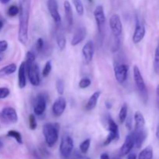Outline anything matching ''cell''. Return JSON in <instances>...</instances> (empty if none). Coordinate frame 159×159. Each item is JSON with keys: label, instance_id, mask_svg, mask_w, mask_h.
Returning a JSON list of instances; mask_svg holds the SVG:
<instances>
[{"label": "cell", "instance_id": "1", "mask_svg": "<svg viewBox=\"0 0 159 159\" xmlns=\"http://www.w3.org/2000/svg\"><path fill=\"white\" fill-rule=\"evenodd\" d=\"M19 41L26 45L28 41L30 0H19Z\"/></svg>", "mask_w": 159, "mask_h": 159}, {"label": "cell", "instance_id": "2", "mask_svg": "<svg viewBox=\"0 0 159 159\" xmlns=\"http://www.w3.org/2000/svg\"><path fill=\"white\" fill-rule=\"evenodd\" d=\"M36 56L32 51H28L26 55L25 68L30 82L34 86H38L40 83V68L36 62Z\"/></svg>", "mask_w": 159, "mask_h": 159}, {"label": "cell", "instance_id": "3", "mask_svg": "<svg viewBox=\"0 0 159 159\" xmlns=\"http://www.w3.org/2000/svg\"><path fill=\"white\" fill-rule=\"evenodd\" d=\"M43 134L45 141L49 147L57 143L59 137V124L57 123H47L43 126Z\"/></svg>", "mask_w": 159, "mask_h": 159}, {"label": "cell", "instance_id": "4", "mask_svg": "<svg viewBox=\"0 0 159 159\" xmlns=\"http://www.w3.org/2000/svg\"><path fill=\"white\" fill-rule=\"evenodd\" d=\"M133 75L134 79L135 85H136L137 89L141 95V98L143 99L144 102H147L148 98V89L146 84L144 82L143 76L141 75V70L138 68V65H134L133 68Z\"/></svg>", "mask_w": 159, "mask_h": 159}, {"label": "cell", "instance_id": "5", "mask_svg": "<svg viewBox=\"0 0 159 159\" xmlns=\"http://www.w3.org/2000/svg\"><path fill=\"white\" fill-rule=\"evenodd\" d=\"M74 148V141L72 138L68 134H65L61 138L60 144V153L65 158H68L72 154Z\"/></svg>", "mask_w": 159, "mask_h": 159}, {"label": "cell", "instance_id": "6", "mask_svg": "<svg viewBox=\"0 0 159 159\" xmlns=\"http://www.w3.org/2000/svg\"><path fill=\"white\" fill-rule=\"evenodd\" d=\"M107 124H108L109 134L103 143V145L105 146L109 145L113 141H117L120 138V132L118 125L110 116H109L108 119H107Z\"/></svg>", "mask_w": 159, "mask_h": 159}, {"label": "cell", "instance_id": "7", "mask_svg": "<svg viewBox=\"0 0 159 159\" xmlns=\"http://www.w3.org/2000/svg\"><path fill=\"white\" fill-rule=\"evenodd\" d=\"M93 14H94L95 20H96L98 32H99V35L102 37L104 34V30H105L106 25V16L102 6H96Z\"/></svg>", "mask_w": 159, "mask_h": 159}, {"label": "cell", "instance_id": "8", "mask_svg": "<svg viewBox=\"0 0 159 159\" xmlns=\"http://www.w3.org/2000/svg\"><path fill=\"white\" fill-rule=\"evenodd\" d=\"M128 69V66L126 64L119 63V62L114 64L113 71H114L115 79L117 81L118 83L123 85L127 81Z\"/></svg>", "mask_w": 159, "mask_h": 159}, {"label": "cell", "instance_id": "9", "mask_svg": "<svg viewBox=\"0 0 159 159\" xmlns=\"http://www.w3.org/2000/svg\"><path fill=\"white\" fill-rule=\"evenodd\" d=\"M0 118L6 124H16L18 121V115L14 108L10 107H5L0 113Z\"/></svg>", "mask_w": 159, "mask_h": 159}, {"label": "cell", "instance_id": "10", "mask_svg": "<svg viewBox=\"0 0 159 159\" xmlns=\"http://www.w3.org/2000/svg\"><path fill=\"white\" fill-rule=\"evenodd\" d=\"M47 96L45 93H39L36 96L35 102L34 104V114L37 116H41L46 110Z\"/></svg>", "mask_w": 159, "mask_h": 159}, {"label": "cell", "instance_id": "11", "mask_svg": "<svg viewBox=\"0 0 159 159\" xmlns=\"http://www.w3.org/2000/svg\"><path fill=\"white\" fill-rule=\"evenodd\" d=\"M110 27L115 37H120L123 32V25L120 17L117 14H113L110 19Z\"/></svg>", "mask_w": 159, "mask_h": 159}, {"label": "cell", "instance_id": "12", "mask_svg": "<svg viewBox=\"0 0 159 159\" xmlns=\"http://www.w3.org/2000/svg\"><path fill=\"white\" fill-rule=\"evenodd\" d=\"M47 6H48L50 15L52 17L54 23H56V25H60L61 23V18L59 13L58 4H57V0H48Z\"/></svg>", "mask_w": 159, "mask_h": 159}, {"label": "cell", "instance_id": "13", "mask_svg": "<svg viewBox=\"0 0 159 159\" xmlns=\"http://www.w3.org/2000/svg\"><path fill=\"white\" fill-rule=\"evenodd\" d=\"M82 57H83V61L85 65H89L91 63L93 59V55L95 52V46L94 43L92 40H89L85 43V44L82 48Z\"/></svg>", "mask_w": 159, "mask_h": 159}, {"label": "cell", "instance_id": "14", "mask_svg": "<svg viewBox=\"0 0 159 159\" xmlns=\"http://www.w3.org/2000/svg\"><path fill=\"white\" fill-rule=\"evenodd\" d=\"M146 34V30L144 24L139 20L137 17L136 19V26H135L134 32L132 40L134 43H138L144 39Z\"/></svg>", "mask_w": 159, "mask_h": 159}, {"label": "cell", "instance_id": "15", "mask_svg": "<svg viewBox=\"0 0 159 159\" xmlns=\"http://www.w3.org/2000/svg\"><path fill=\"white\" fill-rule=\"evenodd\" d=\"M134 147V134L132 131L126 137L124 144L121 146L120 149V156L127 155L131 152Z\"/></svg>", "mask_w": 159, "mask_h": 159}, {"label": "cell", "instance_id": "16", "mask_svg": "<svg viewBox=\"0 0 159 159\" xmlns=\"http://www.w3.org/2000/svg\"><path fill=\"white\" fill-rule=\"evenodd\" d=\"M66 106L67 103L65 98L62 97V96L58 97L54 101V104L52 106L53 114L57 116V117L61 116L65 112V109H66Z\"/></svg>", "mask_w": 159, "mask_h": 159}, {"label": "cell", "instance_id": "17", "mask_svg": "<svg viewBox=\"0 0 159 159\" xmlns=\"http://www.w3.org/2000/svg\"><path fill=\"white\" fill-rule=\"evenodd\" d=\"M86 28L85 26H80L76 30L75 32L74 35H73L72 39H71V44L72 46H77L78 44L83 41L85 40V37H86Z\"/></svg>", "mask_w": 159, "mask_h": 159}, {"label": "cell", "instance_id": "18", "mask_svg": "<svg viewBox=\"0 0 159 159\" xmlns=\"http://www.w3.org/2000/svg\"><path fill=\"white\" fill-rule=\"evenodd\" d=\"M133 134L134 138V147L137 148H141L147 138V133H146L145 130L144 128L134 130L133 131Z\"/></svg>", "mask_w": 159, "mask_h": 159}, {"label": "cell", "instance_id": "19", "mask_svg": "<svg viewBox=\"0 0 159 159\" xmlns=\"http://www.w3.org/2000/svg\"><path fill=\"white\" fill-rule=\"evenodd\" d=\"M18 85L20 89H24L26 85V72L25 63L22 62L18 70Z\"/></svg>", "mask_w": 159, "mask_h": 159}, {"label": "cell", "instance_id": "20", "mask_svg": "<svg viewBox=\"0 0 159 159\" xmlns=\"http://www.w3.org/2000/svg\"><path fill=\"white\" fill-rule=\"evenodd\" d=\"M64 9H65V20L68 23V27H71L73 24V12L71 9V6L68 1H65L64 2Z\"/></svg>", "mask_w": 159, "mask_h": 159}, {"label": "cell", "instance_id": "21", "mask_svg": "<svg viewBox=\"0 0 159 159\" xmlns=\"http://www.w3.org/2000/svg\"><path fill=\"white\" fill-rule=\"evenodd\" d=\"M100 91H96L90 96L88 102H87L86 105H85V109H86V110L90 111V110H93L96 108V105H97L98 100H99V97H100Z\"/></svg>", "mask_w": 159, "mask_h": 159}, {"label": "cell", "instance_id": "22", "mask_svg": "<svg viewBox=\"0 0 159 159\" xmlns=\"http://www.w3.org/2000/svg\"><path fill=\"white\" fill-rule=\"evenodd\" d=\"M58 26V30H57V46H58L59 49L60 50H64L66 47V39H65V34H64L63 31L61 29V24L57 25Z\"/></svg>", "mask_w": 159, "mask_h": 159}, {"label": "cell", "instance_id": "23", "mask_svg": "<svg viewBox=\"0 0 159 159\" xmlns=\"http://www.w3.org/2000/svg\"><path fill=\"white\" fill-rule=\"evenodd\" d=\"M134 121H135V129L134 130H139L144 127L145 125V120L144 116L140 111H137L134 114Z\"/></svg>", "mask_w": 159, "mask_h": 159}, {"label": "cell", "instance_id": "24", "mask_svg": "<svg viewBox=\"0 0 159 159\" xmlns=\"http://www.w3.org/2000/svg\"><path fill=\"white\" fill-rule=\"evenodd\" d=\"M17 69L16 65L14 63L9 64V65H6V66L3 67L0 69V77H3V76L9 75L13 73L16 72Z\"/></svg>", "mask_w": 159, "mask_h": 159}, {"label": "cell", "instance_id": "25", "mask_svg": "<svg viewBox=\"0 0 159 159\" xmlns=\"http://www.w3.org/2000/svg\"><path fill=\"white\" fill-rule=\"evenodd\" d=\"M153 158V149L151 146H148L140 152L138 159H152Z\"/></svg>", "mask_w": 159, "mask_h": 159}, {"label": "cell", "instance_id": "26", "mask_svg": "<svg viewBox=\"0 0 159 159\" xmlns=\"http://www.w3.org/2000/svg\"><path fill=\"white\" fill-rule=\"evenodd\" d=\"M127 113H128V107L126 103L123 104L119 113V121L120 124L125 122L126 118L127 117Z\"/></svg>", "mask_w": 159, "mask_h": 159}, {"label": "cell", "instance_id": "27", "mask_svg": "<svg viewBox=\"0 0 159 159\" xmlns=\"http://www.w3.org/2000/svg\"><path fill=\"white\" fill-rule=\"evenodd\" d=\"M7 136L9 137V138H14L18 144H23V138H22L21 134H20L19 131H16V130H9L7 133Z\"/></svg>", "mask_w": 159, "mask_h": 159}, {"label": "cell", "instance_id": "28", "mask_svg": "<svg viewBox=\"0 0 159 159\" xmlns=\"http://www.w3.org/2000/svg\"><path fill=\"white\" fill-rule=\"evenodd\" d=\"M75 10L79 16H82L84 14V6L82 4V0H72Z\"/></svg>", "mask_w": 159, "mask_h": 159}, {"label": "cell", "instance_id": "29", "mask_svg": "<svg viewBox=\"0 0 159 159\" xmlns=\"http://www.w3.org/2000/svg\"><path fill=\"white\" fill-rule=\"evenodd\" d=\"M90 144H91V140L89 138L88 139H85V141H82L81 143L80 146H79V149H80V152L82 154H86L88 152L89 149Z\"/></svg>", "mask_w": 159, "mask_h": 159}, {"label": "cell", "instance_id": "30", "mask_svg": "<svg viewBox=\"0 0 159 159\" xmlns=\"http://www.w3.org/2000/svg\"><path fill=\"white\" fill-rule=\"evenodd\" d=\"M154 68L157 74L159 75V43L155 49V57H154Z\"/></svg>", "mask_w": 159, "mask_h": 159}, {"label": "cell", "instance_id": "31", "mask_svg": "<svg viewBox=\"0 0 159 159\" xmlns=\"http://www.w3.org/2000/svg\"><path fill=\"white\" fill-rule=\"evenodd\" d=\"M51 69H52V65H51V61H48L46 62L44 67H43V69L42 71V76L44 78L48 77L49 75V74L51 73Z\"/></svg>", "mask_w": 159, "mask_h": 159}, {"label": "cell", "instance_id": "32", "mask_svg": "<svg viewBox=\"0 0 159 159\" xmlns=\"http://www.w3.org/2000/svg\"><path fill=\"white\" fill-rule=\"evenodd\" d=\"M19 12H20V9H19V6H15V5H12V6H10L8 9L7 14L10 17H14L16 16H17L19 14Z\"/></svg>", "mask_w": 159, "mask_h": 159}, {"label": "cell", "instance_id": "33", "mask_svg": "<svg viewBox=\"0 0 159 159\" xmlns=\"http://www.w3.org/2000/svg\"><path fill=\"white\" fill-rule=\"evenodd\" d=\"M56 89H57V93L61 96L64 94L65 92V82L62 79H57L56 82Z\"/></svg>", "mask_w": 159, "mask_h": 159}, {"label": "cell", "instance_id": "34", "mask_svg": "<svg viewBox=\"0 0 159 159\" xmlns=\"http://www.w3.org/2000/svg\"><path fill=\"white\" fill-rule=\"evenodd\" d=\"M29 127L32 130H36V128L37 127V120H36V116L34 114H30L29 116Z\"/></svg>", "mask_w": 159, "mask_h": 159}, {"label": "cell", "instance_id": "35", "mask_svg": "<svg viewBox=\"0 0 159 159\" xmlns=\"http://www.w3.org/2000/svg\"><path fill=\"white\" fill-rule=\"evenodd\" d=\"M91 82V80H90V79H89V78H82L80 80V82H79V88L81 89H86L90 86Z\"/></svg>", "mask_w": 159, "mask_h": 159}, {"label": "cell", "instance_id": "36", "mask_svg": "<svg viewBox=\"0 0 159 159\" xmlns=\"http://www.w3.org/2000/svg\"><path fill=\"white\" fill-rule=\"evenodd\" d=\"M44 48V41H43V39L41 37H39L37 40L36 42V50L38 53L42 52V51L43 50Z\"/></svg>", "mask_w": 159, "mask_h": 159}, {"label": "cell", "instance_id": "37", "mask_svg": "<svg viewBox=\"0 0 159 159\" xmlns=\"http://www.w3.org/2000/svg\"><path fill=\"white\" fill-rule=\"evenodd\" d=\"M9 93H10V91L9 89L6 87H1L0 88V99H6L9 96Z\"/></svg>", "mask_w": 159, "mask_h": 159}, {"label": "cell", "instance_id": "38", "mask_svg": "<svg viewBox=\"0 0 159 159\" xmlns=\"http://www.w3.org/2000/svg\"><path fill=\"white\" fill-rule=\"evenodd\" d=\"M68 159H90V158H89V157L85 156V155H81V154L79 153H74L73 155L71 154Z\"/></svg>", "mask_w": 159, "mask_h": 159}, {"label": "cell", "instance_id": "39", "mask_svg": "<svg viewBox=\"0 0 159 159\" xmlns=\"http://www.w3.org/2000/svg\"><path fill=\"white\" fill-rule=\"evenodd\" d=\"M8 42L6 40H0V52H4L8 48Z\"/></svg>", "mask_w": 159, "mask_h": 159}, {"label": "cell", "instance_id": "40", "mask_svg": "<svg viewBox=\"0 0 159 159\" xmlns=\"http://www.w3.org/2000/svg\"><path fill=\"white\" fill-rule=\"evenodd\" d=\"M126 121V127H127V129H128L129 130H131L132 128V120H131V117H127L125 120Z\"/></svg>", "mask_w": 159, "mask_h": 159}, {"label": "cell", "instance_id": "41", "mask_svg": "<svg viewBox=\"0 0 159 159\" xmlns=\"http://www.w3.org/2000/svg\"><path fill=\"white\" fill-rule=\"evenodd\" d=\"M127 159H137V155L135 153H129L127 155Z\"/></svg>", "mask_w": 159, "mask_h": 159}, {"label": "cell", "instance_id": "42", "mask_svg": "<svg viewBox=\"0 0 159 159\" xmlns=\"http://www.w3.org/2000/svg\"><path fill=\"white\" fill-rule=\"evenodd\" d=\"M156 97H157V103L159 108V85H157L156 87Z\"/></svg>", "mask_w": 159, "mask_h": 159}, {"label": "cell", "instance_id": "43", "mask_svg": "<svg viewBox=\"0 0 159 159\" xmlns=\"http://www.w3.org/2000/svg\"><path fill=\"white\" fill-rule=\"evenodd\" d=\"M100 159H110V156L107 153H102L100 155Z\"/></svg>", "mask_w": 159, "mask_h": 159}, {"label": "cell", "instance_id": "44", "mask_svg": "<svg viewBox=\"0 0 159 159\" xmlns=\"http://www.w3.org/2000/svg\"><path fill=\"white\" fill-rule=\"evenodd\" d=\"M155 134H156L157 139H158V141H159V123L158 124V125H157V127H156V133H155Z\"/></svg>", "mask_w": 159, "mask_h": 159}, {"label": "cell", "instance_id": "45", "mask_svg": "<svg viewBox=\"0 0 159 159\" xmlns=\"http://www.w3.org/2000/svg\"><path fill=\"white\" fill-rule=\"evenodd\" d=\"M105 106H106V107H107V110H110V109L112 108V104H111V102H106Z\"/></svg>", "mask_w": 159, "mask_h": 159}, {"label": "cell", "instance_id": "46", "mask_svg": "<svg viewBox=\"0 0 159 159\" xmlns=\"http://www.w3.org/2000/svg\"><path fill=\"white\" fill-rule=\"evenodd\" d=\"M3 25H4V23H3V21H2V20H0V30H2V28L3 27Z\"/></svg>", "mask_w": 159, "mask_h": 159}, {"label": "cell", "instance_id": "47", "mask_svg": "<svg viewBox=\"0 0 159 159\" xmlns=\"http://www.w3.org/2000/svg\"><path fill=\"white\" fill-rule=\"evenodd\" d=\"M0 2H2V4H7L9 1L8 0H0Z\"/></svg>", "mask_w": 159, "mask_h": 159}, {"label": "cell", "instance_id": "48", "mask_svg": "<svg viewBox=\"0 0 159 159\" xmlns=\"http://www.w3.org/2000/svg\"><path fill=\"white\" fill-rule=\"evenodd\" d=\"M3 58V55H2V53L0 52V61H1L2 60Z\"/></svg>", "mask_w": 159, "mask_h": 159}, {"label": "cell", "instance_id": "49", "mask_svg": "<svg viewBox=\"0 0 159 159\" xmlns=\"http://www.w3.org/2000/svg\"><path fill=\"white\" fill-rule=\"evenodd\" d=\"M2 147H3V143H2V141H0V148H2Z\"/></svg>", "mask_w": 159, "mask_h": 159}, {"label": "cell", "instance_id": "50", "mask_svg": "<svg viewBox=\"0 0 159 159\" xmlns=\"http://www.w3.org/2000/svg\"><path fill=\"white\" fill-rule=\"evenodd\" d=\"M113 159H121L120 158H118V157H116V158H114Z\"/></svg>", "mask_w": 159, "mask_h": 159}, {"label": "cell", "instance_id": "51", "mask_svg": "<svg viewBox=\"0 0 159 159\" xmlns=\"http://www.w3.org/2000/svg\"><path fill=\"white\" fill-rule=\"evenodd\" d=\"M89 2H93V0H88Z\"/></svg>", "mask_w": 159, "mask_h": 159}, {"label": "cell", "instance_id": "52", "mask_svg": "<svg viewBox=\"0 0 159 159\" xmlns=\"http://www.w3.org/2000/svg\"><path fill=\"white\" fill-rule=\"evenodd\" d=\"M0 20H1V16H0Z\"/></svg>", "mask_w": 159, "mask_h": 159}, {"label": "cell", "instance_id": "53", "mask_svg": "<svg viewBox=\"0 0 159 159\" xmlns=\"http://www.w3.org/2000/svg\"><path fill=\"white\" fill-rule=\"evenodd\" d=\"M8 1H9H9H10V0H8Z\"/></svg>", "mask_w": 159, "mask_h": 159}]
</instances>
